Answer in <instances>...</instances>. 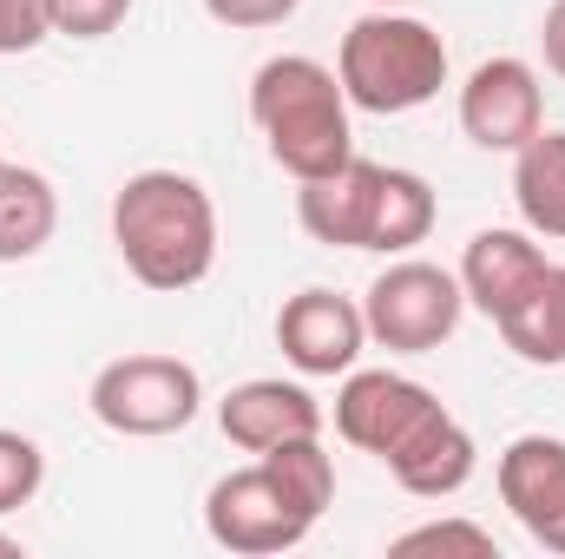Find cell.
Segmentation results:
<instances>
[{
  "instance_id": "obj_1",
  "label": "cell",
  "mask_w": 565,
  "mask_h": 559,
  "mask_svg": "<svg viewBox=\"0 0 565 559\" xmlns=\"http://www.w3.org/2000/svg\"><path fill=\"white\" fill-rule=\"evenodd\" d=\"M113 251L145 289H191L217 264V204L191 171H132L113 191Z\"/></svg>"
},
{
  "instance_id": "obj_2",
  "label": "cell",
  "mask_w": 565,
  "mask_h": 559,
  "mask_svg": "<svg viewBox=\"0 0 565 559\" xmlns=\"http://www.w3.org/2000/svg\"><path fill=\"white\" fill-rule=\"evenodd\" d=\"M250 126L264 133V151L277 158V171H289L296 184L355 158L349 93L335 66L309 53H277L250 73Z\"/></svg>"
},
{
  "instance_id": "obj_3",
  "label": "cell",
  "mask_w": 565,
  "mask_h": 559,
  "mask_svg": "<svg viewBox=\"0 0 565 559\" xmlns=\"http://www.w3.org/2000/svg\"><path fill=\"white\" fill-rule=\"evenodd\" d=\"M335 80H342L349 106H362V113H382V119L415 113L427 99H440V86H447V40L415 13L375 7L342 33Z\"/></svg>"
},
{
  "instance_id": "obj_4",
  "label": "cell",
  "mask_w": 565,
  "mask_h": 559,
  "mask_svg": "<svg viewBox=\"0 0 565 559\" xmlns=\"http://www.w3.org/2000/svg\"><path fill=\"white\" fill-rule=\"evenodd\" d=\"M316 520H322V514L282 481L264 454H257L250 467L211 481V494H204V534L237 559L289 553V547H302V540L316 534Z\"/></svg>"
},
{
  "instance_id": "obj_5",
  "label": "cell",
  "mask_w": 565,
  "mask_h": 559,
  "mask_svg": "<svg viewBox=\"0 0 565 559\" xmlns=\"http://www.w3.org/2000/svg\"><path fill=\"white\" fill-rule=\"evenodd\" d=\"M86 402H93L99 428L132 434V441H158V434H178V428L198 421V409H204V376L184 356L139 349V356H113L93 376Z\"/></svg>"
},
{
  "instance_id": "obj_6",
  "label": "cell",
  "mask_w": 565,
  "mask_h": 559,
  "mask_svg": "<svg viewBox=\"0 0 565 559\" xmlns=\"http://www.w3.org/2000/svg\"><path fill=\"white\" fill-rule=\"evenodd\" d=\"M460 316H467L460 277L440 271V264H422V257L388 264L362 296L369 342H382L388 356H434L440 342H454Z\"/></svg>"
},
{
  "instance_id": "obj_7",
  "label": "cell",
  "mask_w": 565,
  "mask_h": 559,
  "mask_svg": "<svg viewBox=\"0 0 565 559\" xmlns=\"http://www.w3.org/2000/svg\"><path fill=\"white\" fill-rule=\"evenodd\" d=\"M447 402L415 382V376H395V369H349L342 389H335V434L375 461H395L427 421L440 415Z\"/></svg>"
},
{
  "instance_id": "obj_8",
  "label": "cell",
  "mask_w": 565,
  "mask_h": 559,
  "mask_svg": "<svg viewBox=\"0 0 565 559\" xmlns=\"http://www.w3.org/2000/svg\"><path fill=\"white\" fill-rule=\"evenodd\" d=\"M546 126V86L526 60L500 53V60H480L460 86V133L480 145V151H520Z\"/></svg>"
},
{
  "instance_id": "obj_9",
  "label": "cell",
  "mask_w": 565,
  "mask_h": 559,
  "mask_svg": "<svg viewBox=\"0 0 565 559\" xmlns=\"http://www.w3.org/2000/svg\"><path fill=\"white\" fill-rule=\"evenodd\" d=\"M362 342H369L362 303H349L342 289L309 283L277 309V349L296 376H349L362 362Z\"/></svg>"
},
{
  "instance_id": "obj_10",
  "label": "cell",
  "mask_w": 565,
  "mask_h": 559,
  "mask_svg": "<svg viewBox=\"0 0 565 559\" xmlns=\"http://www.w3.org/2000/svg\"><path fill=\"white\" fill-rule=\"evenodd\" d=\"M500 500L533 534V547L565 559V441L559 434H520L500 447Z\"/></svg>"
},
{
  "instance_id": "obj_11",
  "label": "cell",
  "mask_w": 565,
  "mask_h": 559,
  "mask_svg": "<svg viewBox=\"0 0 565 559\" xmlns=\"http://www.w3.org/2000/svg\"><path fill=\"white\" fill-rule=\"evenodd\" d=\"M382 171L388 165H375V158L355 151L349 165H335L322 178H302L296 224L316 244H329V251H369L375 244V211H382Z\"/></svg>"
},
{
  "instance_id": "obj_12",
  "label": "cell",
  "mask_w": 565,
  "mask_h": 559,
  "mask_svg": "<svg viewBox=\"0 0 565 559\" xmlns=\"http://www.w3.org/2000/svg\"><path fill=\"white\" fill-rule=\"evenodd\" d=\"M553 271V257L540 251V238L533 231H513V224H487V231H473L467 238V251H460V296L487 316V323H500L533 283Z\"/></svg>"
},
{
  "instance_id": "obj_13",
  "label": "cell",
  "mask_w": 565,
  "mask_h": 559,
  "mask_svg": "<svg viewBox=\"0 0 565 559\" xmlns=\"http://www.w3.org/2000/svg\"><path fill=\"white\" fill-rule=\"evenodd\" d=\"M217 428H224L231 447L264 454V447L296 441V434H322V402H316L302 382L257 376V382H237V389L217 402Z\"/></svg>"
},
{
  "instance_id": "obj_14",
  "label": "cell",
  "mask_w": 565,
  "mask_h": 559,
  "mask_svg": "<svg viewBox=\"0 0 565 559\" xmlns=\"http://www.w3.org/2000/svg\"><path fill=\"white\" fill-rule=\"evenodd\" d=\"M388 474H395V487L402 494H415V500H447V494H460L467 481H473V467H480V447H473V434L460 428V421L440 415L427 421L422 434L395 454V461H382Z\"/></svg>"
},
{
  "instance_id": "obj_15",
  "label": "cell",
  "mask_w": 565,
  "mask_h": 559,
  "mask_svg": "<svg viewBox=\"0 0 565 559\" xmlns=\"http://www.w3.org/2000/svg\"><path fill=\"white\" fill-rule=\"evenodd\" d=\"M60 231V191L33 165H0V264H26Z\"/></svg>"
},
{
  "instance_id": "obj_16",
  "label": "cell",
  "mask_w": 565,
  "mask_h": 559,
  "mask_svg": "<svg viewBox=\"0 0 565 559\" xmlns=\"http://www.w3.org/2000/svg\"><path fill=\"white\" fill-rule=\"evenodd\" d=\"M513 204H520V224L533 238L565 244V133L540 126L513 151Z\"/></svg>"
},
{
  "instance_id": "obj_17",
  "label": "cell",
  "mask_w": 565,
  "mask_h": 559,
  "mask_svg": "<svg viewBox=\"0 0 565 559\" xmlns=\"http://www.w3.org/2000/svg\"><path fill=\"white\" fill-rule=\"evenodd\" d=\"M493 329H500V342H507L520 362H533V369H565V264H553Z\"/></svg>"
},
{
  "instance_id": "obj_18",
  "label": "cell",
  "mask_w": 565,
  "mask_h": 559,
  "mask_svg": "<svg viewBox=\"0 0 565 559\" xmlns=\"http://www.w3.org/2000/svg\"><path fill=\"white\" fill-rule=\"evenodd\" d=\"M434 231V184L408 165H388L382 171V211H375V244L382 257H408L415 244H427Z\"/></svg>"
},
{
  "instance_id": "obj_19",
  "label": "cell",
  "mask_w": 565,
  "mask_h": 559,
  "mask_svg": "<svg viewBox=\"0 0 565 559\" xmlns=\"http://www.w3.org/2000/svg\"><path fill=\"white\" fill-rule=\"evenodd\" d=\"M40 487H46V454H40V441L20 434V428H0V514L33 507Z\"/></svg>"
},
{
  "instance_id": "obj_20",
  "label": "cell",
  "mask_w": 565,
  "mask_h": 559,
  "mask_svg": "<svg viewBox=\"0 0 565 559\" xmlns=\"http://www.w3.org/2000/svg\"><path fill=\"white\" fill-rule=\"evenodd\" d=\"M388 553H467V559H500L493 547V534L487 527H473V520H427V527H408V534H395V547Z\"/></svg>"
},
{
  "instance_id": "obj_21",
  "label": "cell",
  "mask_w": 565,
  "mask_h": 559,
  "mask_svg": "<svg viewBox=\"0 0 565 559\" xmlns=\"http://www.w3.org/2000/svg\"><path fill=\"white\" fill-rule=\"evenodd\" d=\"M40 7H46L53 33H66V40H106V33L126 27V13L139 0H40Z\"/></svg>"
},
{
  "instance_id": "obj_22",
  "label": "cell",
  "mask_w": 565,
  "mask_h": 559,
  "mask_svg": "<svg viewBox=\"0 0 565 559\" xmlns=\"http://www.w3.org/2000/svg\"><path fill=\"white\" fill-rule=\"evenodd\" d=\"M46 33H53V27H46V7H40V0H0V60L33 53Z\"/></svg>"
},
{
  "instance_id": "obj_23",
  "label": "cell",
  "mask_w": 565,
  "mask_h": 559,
  "mask_svg": "<svg viewBox=\"0 0 565 559\" xmlns=\"http://www.w3.org/2000/svg\"><path fill=\"white\" fill-rule=\"evenodd\" d=\"M302 0H204V13L217 27H237V33H257V27H282Z\"/></svg>"
},
{
  "instance_id": "obj_24",
  "label": "cell",
  "mask_w": 565,
  "mask_h": 559,
  "mask_svg": "<svg viewBox=\"0 0 565 559\" xmlns=\"http://www.w3.org/2000/svg\"><path fill=\"white\" fill-rule=\"evenodd\" d=\"M540 53H546V66L565 80V0H553L546 20H540Z\"/></svg>"
},
{
  "instance_id": "obj_25",
  "label": "cell",
  "mask_w": 565,
  "mask_h": 559,
  "mask_svg": "<svg viewBox=\"0 0 565 559\" xmlns=\"http://www.w3.org/2000/svg\"><path fill=\"white\" fill-rule=\"evenodd\" d=\"M20 553H26V547H20L13 534H0V559H20Z\"/></svg>"
},
{
  "instance_id": "obj_26",
  "label": "cell",
  "mask_w": 565,
  "mask_h": 559,
  "mask_svg": "<svg viewBox=\"0 0 565 559\" xmlns=\"http://www.w3.org/2000/svg\"><path fill=\"white\" fill-rule=\"evenodd\" d=\"M375 7H402V0H375Z\"/></svg>"
},
{
  "instance_id": "obj_27",
  "label": "cell",
  "mask_w": 565,
  "mask_h": 559,
  "mask_svg": "<svg viewBox=\"0 0 565 559\" xmlns=\"http://www.w3.org/2000/svg\"><path fill=\"white\" fill-rule=\"evenodd\" d=\"M0 165H7V158H0Z\"/></svg>"
}]
</instances>
